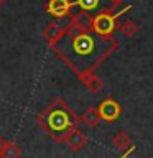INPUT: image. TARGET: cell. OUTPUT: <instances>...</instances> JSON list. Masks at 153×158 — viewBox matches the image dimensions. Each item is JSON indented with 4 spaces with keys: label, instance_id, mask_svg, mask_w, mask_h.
I'll return each mask as SVG.
<instances>
[{
    "label": "cell",
    "instance_id": "30bf717a",
    "mask_svg": "<svg viewBox=\"0 0 153 158\" xmlns=\"http://www.w3.org/2000/svg\"><path fill=\"white\" fill-rule=\"evenodd\" d=\"M22 155L23 150L20 145L10 140H3L2 147H0V158H22Z\"/></svg>",
    "mask_w": 153,
    "mask_h": 158
},
{
    "label": "cell",
    "instance_id": "52a82bcc",
    "mask_svg": "<svg viewBox=\"0 0 153 158\" xmlns=\"http://www.w3.org/2000/svg\"><path fill=\"white\" fill-rule=\"evenodd\" d=\"M44 8L54 18H64L69 17V13H71V7H69L68 0H48Z\"/></svg>",
    "mask_w": 153,
    "mask_h": 158
},
{
    "label": "cell",
    "instance_id": "3957f363",
    "mask_svg": "<svg viewBox=\"0 0 153 158\" xmlns=\"http://www.w3.org/2000/svg\"><path fill=\"white\" fill-rule=\"evenodd\" d=\"M68 2L71 7L69 17L86 15L92 18L99 13H115L122 0H68Z\"/></svg>",
    "mask_w": 153,
    "mask_h": 158
},
{
    "label": "cell",
    "instance_id": "5bb4252c",
    "mask_svg": "<svg viewBox=\"0 0 153 158\" xmlns=\"http://www.w3.org/2000/svg\"><path fill=\"white\" fill-rule=\"evenodd\" d=\"M5 2H7V0H0V7H2V5H3Z\"/></svg>",
    "mask_w": 153,
    "mask_h": 158
},
{
    "label": "cell",
    "instance_id": "7c38bea8",
    "mask_svg": "<svg viewBox=\"0 0 153 158\" xmlns=\"http://www.w3.org/2000/svg\"><path fill=\"white\" fill-rule=\"evenodd\" d=\"M112 143L115 145V148H118L120 152H128L132 150V138L127 135V132H118L117 135H114Z\"/></svg>",
    "mask_w": 153,
    "mask_h": 158
},
{
    "label": "cell",
    "instance_id": "4fadbf2b",
    "mask_svg": "<svg viewBox=\"0 0 153 158\" xmlns=\"http://www.w3.org/2000/svg\"><path fill=\"white\" fill-rule=\"evenodd\" d=\"M120 31H122L123 36L132 38V36H135V33L138 31V25L135 22H132V20H125L123 23H120Z\"/></svg>",
    "mask_w": 153,
    "mask_h": 158
},
{
    "label": "cell",
    "instance_id": "9c48e42d",
    "mask_svg": "<svg viewBox=\"0 0 153 158\" xmlns=\"http://www.w3.org/2000/svg\"><path fill=\"white\" fill-rule=\"evenodd\" d=\"M77 76H79V79H81V82H82L91 92L97 94V92L102 91L104 84H102V81H101V77H99L94 71H84V73H81V74H77Z\"/></svg>",
    "mask_w": 153,
    "mask_h": 158
},
{
    "label": "cell",
    "instance_id": "277c9868",
    "mask_svg": "<svg viewBox=\"0 0 153 158\" xmlns=\"http://www.w3.org/2000/svg\"><path fill=\"white\" fill-rule=\"evenodd\" d=\"M127 10H130V7H125L123 10L115 13H99L96 17H92L91 30L94 33L101 35V36H112V33L117 28V17L122 15L123 12H127Z\"/></svg>",
    "mask_w": 153,
    "mask_h": 158
},
{
    "label": "cell",
    "instance_id": "5b68a950",
    "mask_svg": "<svg viewBox=\"0 0 153 158\" xmlns=\"http://www.w3.org/2000/svg\"><path fill=\"white\" fill-rule=\"evenodd\" d=\"M97 112H99V117H101V120L114 122V120H117V118L120 117L122 107H120V104H118L115 99L107 97V99H104V101L99 104Z\"/></svg>",
    "mask_w": 153,
    "mask_h": 158
},
{
    "label": "cell",
    "instance_id": "ba28073f",
    "mask_svg": "<svg viewBox=\"0 0 153 158\" xmlns=\"http://www.w3.org/2000/svg\"><path fill=\"white\" fill-rule=\"evenodd\" d=\"M43 36H44V40L48 41L49 46H53L54 43H58L59 40L64 36V25L56 23V22L49 23L48 27L43 28Z\"/></svg>",
    "mask_w": 153,
    "mask_h": 158
},
{
    "label": "cell",
    "instance_id": "8992f818",
    "mask_svg": "<svg viewBox=\"0 0 153 158\" xmlns=\"http://www.w3.org/2000/svg\"><path fill=\"white\" fill-rule=\"evenodd\" d=\"M63 143H66L69 150L76 153V152L82 150V148L87 145V135L81 130V128H77V127H76L74 130H71V132L68 133V137L64 138V142H63Z\"/></svg>",
    "mask_w": 153,
    "mask_h": 158
},
{
    "label": "cell",
    "instance_id": "8fae6325",
    "mask_svg": "<svg viewBox=\"0 0 153 158\" xmlns=\"http://www.w3.org/2000/svg\"><path fill=\"white\" fill-rule=\"evenodd\" d=\"M79 122H82L84 125H87L89 128H96L101 122V117H99L97 107H89L84 110V114L79 117Z\"/></svg>",
    "mask_w": 153,
    "mask_h": 158
},
{
    "label": "cell",
    "instance_id": "6da1fadb",
    "mask_svg": "<svg viewBox=\"0 0 153 158\" xmlns=\"http://www.w3.org/2000/svg\"><path fill=\"white\" fill-rule=\"evenodd\" d=\"M51 48L74 73L81 74L94 71L118 48V43L112 36H101L92 30H84L76 35H64Z\"/></svg>",
    "mask_w": 153,
    "mask_h": 158
},
{
    "label": "cell",
    "instance_id": "7a4b0ae2",
    "mask_svg": "<svg viewBox=\"0 0 153 158\" xmlns=\"http://www.w3.org/2000/svg\"><path fill=\"white\" fill-rule=\"evenodd\" d=\"M38 123L54 142L61 143L68 133L77 127L79 117L68 107L63 99H56L39 114Z\"/></svg>",
    "mask_w": 153,
    "mask_h": 158
}]
</instances>
